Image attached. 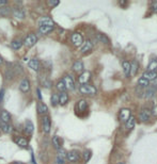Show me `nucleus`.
Returning a JSON list of instances; mask_svg holds the SVG:
<instances>
[{
    "instance_id": "nucleus-45",
    "label": "nucleus",
    "mask_w": 157,
    "mask_h": 164,
    "mask_svg": "<svg viewBox=\"0 0 157 164\" xmlns=\"http://www.w3.org/2000/svg\"><path fill=\"white\" fill-rule=\"evenodd\" d=\"M2 63H3V59H2V56H0V65H2Z\"/></svg>"
},
{
    "instance_id": "nucleus-13",
    "label": "nucleus",
    "mask_w": 157,
    "mask_h": 164,
    "mask_svg": "<svg viewBox=\"0 0 157 164\" xmlns=\"http://www.w3.org/2000/svg\"><path fill=\"white\" fill-rule=\"evenodd\" d=\"M36 111H37L39 114L44 116L46 115V113L48 112V108H47V106L44 102L40 101V102H37V104H36Z\"/></svg>"
},
{
    "instance_id": "nucleus-20",
    "label": "nucleus",
    "mask_w": 157,
    "mask_h": 164,
    "mask_svg": "<svg viewBox=\"0 0 157 164\" xmlns=\"http://www.w3.org/2000/svg\"><path fill=\"white\" fill-rule=\"evenodd\" d=\"M142 77L144 78V79H146L148 81H155L157 79V72H143V75H142Z\"/></svg>"
},
{
    "instance_id": "nucleus-39",
    "label": "nucleus",
    "mask_w": 157,
    "mask_h": 164,
    "mask_svg": "<svg viewBox=\"0 0 157 164\" xmlns=\"http://www.w3.org/2000/svg\"><path fill=\"white\" fill-rule=\"evenodd\" d=\"M43 86H45V88H51V81L50 80H47V79H45V80H43Z\"/></svg>"
},
{
    "instance_id": "nucleus-25",
    "label": "nucleus",
    "mask_w": 157,
    "mask_h": 164,
    "mask_svg": "<svg viewBox=\"0 0 157 164\" xmlns=\"http://www.w3.org/2000/svg\"><path fill=\"white\" fill-rule=\"evenodd\" d=\"M15 143H16V144L21 148H26L29 144L28 140H27L26 137H23V136H19V137L15 139Z\"/></svg>"
},
{
    "instance_id": "nucleus-1",
    "label": "nucleus",
    "mask_w": 157,
    "mask_h": 164,
    "mask_svg": "<svg viewBox=\"0 0 157 164\" xmlns=\"http://www.w3.org/2000/svg\"><path fill=\"white\" fill-rule=\"evenodd\" d=\"M79 92L84 95H95L97 93V88L91 84H82L79 86Z\"/></svg>"
},
{
    "instance_id": "nucleus-8",
    "label": "nucleus",
    "mask_w": 157,
    "mask_h": 164,
    "mask_svg": "<svg viewBox=\"0 0 157 164\" xmlns=\"http://www.w3.org/2000/svg\"><path fill=\"white\" fill-rule=\"evenodd\" d=\"M90 79H91V72H88V70H84V72L79 75V77H78V82L80 83V85H82V84H88Z\"/></svg>"
},
{
    "instance_id": "nucleus-5",
    "label": "nucleus",
    "mask_w": 157,
    "mask_h": 164,
    "mask_svg": "<svg viewBox=\"0 0 157 164\" xmlns=\"http://www.w3.org/2000/svg\"><path fill=\"white\" fill-rule=\"evenodd\" d=\"M42 127H43V131L44 133L48 134L50 132V128H51V122H50V117L48 115H44L42 118Z\"/></svg>"
},
{
    "instance_id": "nucleus-44",
    "label": "nucleus",
    "mask_w": 157,
    "mask_h": 164,
    "mask_svg": "<svg viewBox=\"0 0 157 164\" xmlns=\"http://www.w3.org/2000/svg\"><path fill=\"white\" fill-rule=\"evenodd\" d=\"M3 94H4V90L2 88V90L0 91V102L2 101V99H3Z\"/></svg>"
},
{
    "instance_id": "nucleus-11",
    "label": "nucleus",
    "mask_w": 157,
    "mask_h": 164,
    "mask_svg": "<svg viewBox=\"0 0 157 164\" xmlns=\"http://www.w3.org/2000/svg\"><path fill=\"white\" fill-rule=\"evenodd\" d=\"M30 88H31V84H30L29 79L24 78L19 83V90L23 93H28L29 91H30Z\"/></svg>"
},
{
    "instance_id": "nucleus-10",
    "label": "nucleus",
    "mask_w": 157,
    "mask_h": 164,
    "mask_svg": "<svg viewBox=\"0 0 157 164\" xmlns=\"http://www.w3.org/2000/svg\"><path fill=\"white\" fill-rule=\"evenodd\" d=\"M93 49V43L90 40L84 41L82 45L80 46V52L81 53H88Z\"/></svg>"
},
{
    "instance_id": "nucleus-14",
    "label": "nucleus",
    "mask_w": 157,
    "mask_h": 164,
    "mask_svg": "<svg viewBox=\"0 0 157 164\" xmlns=\"http://www.w3.org/2000/svg\"><path fill=\"white\" fill-rule=\"evenodd\" d=\"M76 110L79 112H85L88 110V102L85 99H80L76 104Z\"/></svg>"
},
{
    "instance_id": "nucleus-40",
    "label": "nucleus",
    "mask_w": 157,
    "mask_h": 164,
    "mask_svg": "<svg viewBox=\"0 0 157 164\" xmlns=\"http://www.w3.org/2000/svg\"><path fill=\"white\" fill-rule=\"evenodd\" d=\"M151 114L153 116H155V117H157V104H154L153 106V108L151 110Z\"/></svg>"
},
{
    "instance_id": "nucleus-42",
    "label": "nucleus",
    "mask_w": 157,
    "mask_h": 164,
    "mask_svg": "<svg viewBox=\"0 0 157 164\" xmlns=\"http://www.w3.org/2000/svg\"><path fill=\"white\" fill-rule=\"evenodd\" d=\"M8 4V1L7 0H0V8H2L4 5H7Z\"/></svg>"
},
{
    "instance_id": "nucleus-9",
    "label": "nucleus",
    "mask_w": 157,
    "mask_h": 164,
    "mask_svg": "<svg viewBox=\"0 0 157 164\" xmlns=\"http://www.w3.org/2000/svg\"><path fill=\"white\" fill-rule=\"evenodd\" d=\"M62 81L64 82V85L66 90H74L75 88V82H74V79H73V77L71 75H65L63 77V79Z\"/></svg>"
},
{
    "instance_id": "nucleus-33",
    "label": "nucleus",
    "mask_w": 157,
    "mask_h": 164,
    "mask_svg": "<svg viewBox=\"0 0 157 164\" xmlns=\"http://www.w3.org/2000/svg\"><path fill=\"white\" fill-rule=\"evenodd\" d=\"M61 144H62V141H61V139L59 137V136H53L52 137V145H53V147L56 148V149H60L61 148Z\"/></svg>"
},
{
    "instance_id": "nucleus-16",
    "label": "nucleus",
    "mask_w": 157,
    "mask_h": 164,
    "mask_svg": "<svg viewBox=\"0 0 157 164\" xmlns=\"http://www.w3.org/2000/svg\"><path fill=\"white\" fill-rule=\"evenodd\" d=\"M28 66L29 68H31L32 70H35V72H39V69H40V61L37 60V59H35V58H33V59H31V60L28 62Z\"/></svg>"
},
{
    "instance_id": "nucleus-22",
    "label": "nucleus",
    "mask_w": 157,
    "mask_h": 164,
    "mask_svg": "<svg viewBox=\"0 0 157 164\" xmlns=\"http://www.w3.org/2000/svg\"><path fill=\"white\" fill-rule=\"evenodd\" d=\"M138 70H139V64H138L137 61H134L130 63V72H129V76H136L137 75Z\"/></svg>"
},
{
    "instance_id": "nucleus-26",
    "label": "nucleus",
    "mask_w": 157,
    "mask_h": 164,
    "mask_svg": "<svg viewBox=\"0 0 157 164\" xmlns=\"http://www.w3.org/2000/svg\"><path fill=\"white\" fill-rule=\"evenodd\" d=\"M96 39L101 43H103V44L105 45H109L110 44V40H109V37L107 35H105V34H103V33H97L96 34Z\"/></svg>"
},
{
    "instance_id": "nucleus-19",
    "label": "nucleus",
    "mask_w": 157,
    "mask_h": 164,
    "mask_svg": "<svg viewBox=\"0 0 157 164\" xmlns=\"http://www.w3.org/2000/svg\"><path fill=\"white\" fill-rule=\"evenodd\" d=\"M12 14L13 16L17 18V19H24L25 18V12L19 8H14L12 10Z\"/></svg>"
},
{
    "instance_id": "nucleus-31",
    "label": "nucleus",
    "mask_w": 157,
    "mask_h": 164,
    "mask_svg": "<svg viewBox=\"0 0 157 164\" xmlns=\"http://www.w3.org/2000/svg\"><path fill=\"white\" fill-rule=\"evenodd\" d=\"M53 29H55V26H42V27H40L39 30H40L41 34H48Z\"/></svg>"
},
{
    "instance_id": "nucleus-37",
    "label": "nucleus",
    "mask_w": 157,
    "mask_h": 164,
    "mask_svg": "<svg viewBox=\"0 0 157 164\" xmlns=\"http://www.w3.org/2000/svg\"><path fill=\"white\" fill-rule=\"evenodd\" d=\"M50 102H51L52 107H56L59 104V95L58 94H52L51 98H50Z\"/></svg>"
},
{
    "instance_id": "nucleus-4",
    "label": "nucleus",
    "mask_w": 157,
    "mask_h": 164,
    "mask_svg": "<svg viewBox=\"0 0 157 164\" xmlns=\"http://www.w3.org/2000/svg\"><path fill=\"white\" fill-rule=\"evenodd\" d=\"M71 42H72V44L75 47H80L82 43H84V37H82L80 33L74 32L72 34V36H71Z\"/></svg>"
},
{
    "instance_id": "nucleus-6",
    "label": "nucleus",
    "mask_w": 157,
    "mask_h": 164,
    "mask_svg": "<svg viewBox=\"0 0 157 164\" xmlns=\"http://www.w3.org/2000/svg\"><path fill=\"white\" fill-rule=\"evenodd\" d=\"M130 116H132V111L128 108L121 109L119 112V120H121L122 123H126V120H128Z\"/></svg>"
},
{
    "instance_id": "nucleus-24",
    "label": "nucleus",
    "mask_w": 157,
    "mask_h": 164,
    "mask_svg": "<svg viewBox=\"0 0 157 164\" xmlns=\"http://www.w3.org/2000/svg\"><path fill=\"white\" fill-rule=\"evenodd\" d=\"M148 72H157V59L154 58V59H151V61L149 62V65H148Z\"/></svg>"
},
{
    "instance_id": "nucleus-34",
    "label": "nucleus",
    "mask_w": 157,
    "mask_h": 164,
    "mask_svg": "<svg viewBox=\"0 0 157 164\" xmlns=\"http://www.w3.org/2000/svg\"><path fill=\"white\" fill-rule=\"evenodd\" d=\"M138 85L140 86V88H149L150 85V81H148L146 79H144L143 77H141L138 79Z\"/></svg>"
},
{
    "instance_id": "nucleus-41",
    "label": "nucleus",
    "mask_w": 157,
    "mask_h": 164,
    "mask_svg": "<svg viewBox=\"0 0 157 164\" xmlns=\"http://www.w3.org/2000/svg\"><path fill=\"white\" fill-rule=\"evenodd\" d=\"M151 8H152V10H153L154 12H157V2H152Z\"/></svg>"
},
{
    "instance_id": "nucleus-18",
    "label": "nucleus",
    "mask_w": 157,
    "mask_h": 164,
    "mask_svg": "<svg viewBox=\"0 0 157 164\" xmlns=\"http://www.w3.org/2000/svg\"><path fill=\"white\" fill-rule=\"evenodd\" d=\"M24 130H25V132L28 134V135H31L32 134V132H33V130H34V126H33V124H32V122L31 120H26L25 122V127H24Z\"/></svg>"
},
{
    "instance_id": "nucleus-43",
    "label": "nucleus",
    "mask_w": 157,
    "mask_h": 164,
    "mask_svg": "<svg viewBox=\"0 0 157 164\" xmlns=\"http://www.w3.org/2000/svg\"><path fill=\"white\" fill-rule=\"evenodd\" d=\"M48 4L51 5V7H55V5H58V4H59V1H49Z\"/></svg>"
},
{
    "instance_id": "nucleus-12",
    "label": "nucleus",
    "mask_w": 157,
    "mask_h": 164,
    "mask_svg": "<svg viewBox=\"0 0 157 164\" xmlns=\"http://www.w3.org/2000/svg\"><path fill=\"white\" fill-rule=\"evenodd\" d=\"M39 26L42 27V26H55V23L53 20L48 16H44V17H41L39 19Z\"/></svg>"
},
{
    "instance_id": "nucleus-17",
    "label": "nucleus",
    "mask_w": 157,
    "mask_h": 164,
    "mask_svg": "<svg viewBox=\"0 0 157 164\" xmlns=\"http://www.w3.org/2000/svg\"><path fill=\"white\" fill-rule=\"evenodd\" d=\"M65 159H66V152L63 149H59V153L57 156L56 163L57 164H64Z\"/></svg>"
},
{
    "instance_id": "nucleus-38",
    "label": "nucleus",
    "mask_w": 157,
    "mask_h": 164,
    "mask_svg": "<svg viewBox=\"0 0 157 164\" xmlns=\"http://www.w3.org/2000/svg\"><path fill=\"white\" fill-rule=\"evenodd\" d=\"M10 13H11V10L9 8H7V7L0 8V15H2V16H8Z\"/></svg>"
},
{
    "instance_id": "nucleus-2",
    "label": "nucleus",
    "mask_w": 157,
    "mask_h": 164,
    "mask_svg": "<svg viewBox=\"0 0 157 164\" xmlns=\"http://www.w3.org/2000/svg\"><path fill=\"white\" fill-rule=\"evenodd\" d=\"M151 116H152L151 110L148 108H144L142 109L139 112V114H138V120H140L141 123H146V122H149L151 120Z\"/></svg>"
},
{
    "instance_id": "nucleus-32",
    "label": "nucleus",
    "mask_w": 157,
    "mask_h": 164,
    "mask_svg": "<svg viewBox=\"0 0 157 164\" xmlns=\"http://www.w3.org/2000/svg\"><path fill=\"white\" fill-rule=\"evenodd\" d=\"M122 68H123V72H124L125 76H129V72H130V63L128 61H123L122 63Z\"/></svg>"
},
{
    "instance_id": "nucleus-27",
    "label": "nucleus",
    "mask_w": 157,
    "mask_h": 164,
    "mask_svg": "<svg viewBox=\"0 0 157 164\" xmlns=\"http://www.w3.org/2000/svg\"><path fill=\"white\" fill-rule=\"evenodd\" d=\"M135 125H136V118L134 117L133 115L129 117L128 120H126V123H125V126H126V129L127 130H132V129L135 127Z\"/></svg>"
},
{
    "instance_id": "nucleus-30",
    "label": "nucleus",
    "mask_w": 157,
    "mask_h": 164,
    "mask_svg": "<svg viewBox=\"0 0 157 164\" xmlns=\"http://www.w3.org/2000/svg\"><path fill=\"white\" fill-rule=\"evenodd\" d=\"M155 94H156V88H154V86L148 88H146V91H145V97H146L148 99L153 98V97L155 96Z\"/></svg>"
},
{
    "instance_id": "nucleus-21",
    "label": "nucleus",
    "mask_w": 157,
    "mask_h": 164,
    "mask_svg": "<svg viewBox=\"0 0 157 164\" xmlns=\"http://www.w3.org/2000/svg\"><path fill=\"white\" fill-rule=\"evenodd\" d=\"M73 70L75 72H84V63H82V61H76V62H74V64L72 66Z\"/></svg>"
},
{
    "instance_id": "nucleus-28",
    "label": "nucleus",
    "mask_w": 157,
    "mask_h": 164,
    "mask_svg": "<svg viewBox=\"0 0 157 164\" xmlns=\"http://www.w3.org/2000/svg\"><path fill=\"white\" fill-rule=\"evenodd\" d=\"M0 130H2L4 133H12L13 127L10 124H4L0 122Z\"/></svg>"
},
{
    "instance_id": "nucleus-47",
    "label": "nucleus",
    "mask_w": 157,
    "mask_h": 164,
    "mask_svg": "<svg viewBox=\"0 0 157 164\" xmlns=\"http://www.w3.org/2000/svg\"><path fill=\"white\" fill-rule=\"evenodd\" d=\"M117 164H125V163H123V162H119V163H117Z\"/></svg>"
},
{
    "instance_id": "nucleus-23",
    "label": "nucleus",
    "mask_w": 157,
    "mask_h": 164,
    "mask_svg": "<svg viewBox=\"0 0 157 164\" xmlns=\"http://www.w3.org/2000/svg\"><path fill=\"white\" fill-rule=\"evenodd\" d=\"M69 94L66 92H63V93H60V95H59V104L61 106H65V104L69 102Z\"/></svg>"
},
{
    "instance_id": "nucleus-46",
    "label": "nucleus",
    "mask_w": 157,
    "mask_h": 164,
    "mask_svg": "<svg viewBox=\"0 0 157 164\" xmlns=\"http://www.w3.org/2000/svg\"><path fill=\"white\" fill-rule=\"evenodd\" d=\"M12 164H23V163H19V162H14V163H12Z\"/></svg>"
},
{
    "instance_id": "nucleus-35",
    "label": "nucleus",
    "mask_w": 157,
    "mask_h": 164,
    "mask_svg": "<svg viewBox=\"0 0 157 164\" xmlns=\"http://www.w3.org/2000/svg\"><path fill=\"white\" fill-rule=\"evenodd\" d=\"M91 157H92V151L90 149H86L85 151L82 152V158H84V161H85L86 163L90 161Z\"/></svg>"
},
{
    "instance_id": "nucleus-29",
    "label": "nucleus",
    "mask_w": 157,
    "mask_h": 164,
    "mask_svg": "<svg viewBox=\"0 0 157 164\" xmlns=\"http://www.w3.org/2000/svg\"><path fill=\"white\" fill-rule=\"evenodd\" d=\"M23 41L19 40V39H15V40H13L11 42V47H12L14 50H18V49L21 48V46H23Z\"/></svg>"
},
{
    "instance_id": "nucleus-3",
    "label": "nucleus",
    "mask_w": 157,
    "mask_h": 164,
    "mask_svg": "<svg viewBox=\"0 0 157 164\" xmlns=\"http://www.w3.org/2000/svg\"><path fill=\"white\" fill-rule=\"evenodd\" d=\"M36 42H37V36L35 34H33V33H30V34H28V35L26 36V39H25V41L23 43H24V45L27 48H31L32 46L35 45Z\"/></svg>"
},
{
    "instance_id": "nucleus-36",
    "label": "nucleus",
    "mask_w": 157,
    "mask_h": 164,
    "mask_svg": "<svg viewBox=\"0 0 157 164\" xmlns=\"http://www.w3.org/2000/svg\"><path fill=\"white\" fill-rule=\"evenodd\" d=\"M56 88L60 93H63V92H65V91H66V88H65V85H64V82H63L62 80H59L58 82H57Z\"/></svg>"
},
{
    "instance_id": "nucleus-7",
    "label": "nucleus",
    "mask_w": 157,
    "mask_h": 164,
    "mask_svg": "<svg viewBox=\"0 0 157 164\" xmlns=\"http://www.w3.org/2000/svg\"><path fill=\"white\" fill-rule=\"evenodd\" d=\"M66 159L72 163H76L80 160V153L77 150H71V151L66 152Z\"/></svg>"
},
{
    "instance_id": "nucleus-15",
    "label": "nucleus",
    "mask_w": 157,
    "mask_h": 164,
    "mask_svg": "<svg viewBox=\"0 0 157 164\" xmlns=\"http://www.w3.org/2000/svg\"><path fill=\"white\" fill-rule=\"evenodd\" d=\"M0 122L1 123H4V124H10L11 122V115L8 111L5 110H2L1 113H0Z\"/></svg>"
}]
</instances>
